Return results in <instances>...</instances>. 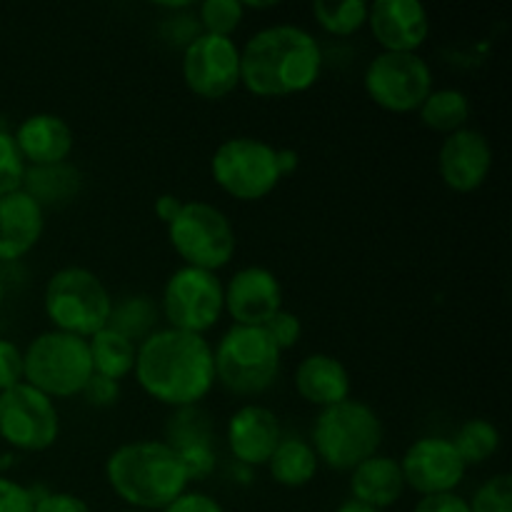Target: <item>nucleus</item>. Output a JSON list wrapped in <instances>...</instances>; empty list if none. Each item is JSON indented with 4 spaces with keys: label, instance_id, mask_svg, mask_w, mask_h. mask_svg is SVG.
Returning a JSON list of instances; mask_svg holds the SVG:
<instances>
[{
    "label": "nucleus",
    "instance_id": "obj_19",
    "mask_svg": "<svg viewBox=\"0 0 512 512\" xmlns=\"http://www.w3.org/2000/svg\"><path fill=\"white\" fill-rule=\"evenodd\" d=\"M25 165L68 163L75 148L73 128L55 113L28 115L13 135Z\"/></svg>",
    "mask_w": 512,
    "mask_h": 512
},
{
    "label": "nucleus",
    "instance_id": "obj_11",
    "mask_svg": "<svg viewBox=\"0 0 512 512\" xmlns=\"http://www.w3.org/2000/svg\"><path fill=\"white\" fill-rule=\"evenodd\" d=\"M163 315L173 330L205 335L225 313V285L208 270H175L163 288Z\"/></svg>",
    "mask_w": 512,
    "mask_h": 512
},
{
    "label": "nucleus",
    "instance_id": "obj_24",
    "mask_svg": "<svg viewBox=\"0 0 512 512\" xmlns=\"http://www.w3.org/2000/svg\"><path fill=\"white\" fill-rule=\"evenodd\" d=\"M318 455L313 445L303 438H285L278 443L275 453L270 455L268 470L273 480L283 488H305L318 475Z\"/></svg>",
    "mask_w": 512,
    "mask_h": 512
},
{
    "label": "nucleus",
    "instance_id": "obj_5",
    "mask_svg": "<svg viewBox=\"0 0 512 512\" xmlns=\"http://www.w3.org/2000/svg\"><path fill=\"white\" fill-rule=\"evenodd\" d=\"M283 353L275 348L265 328L233 325L225 330L213 350L215 383L238 398H255L275 385L283 365Z\"/></svg>",
    "mask_w": 512,
    "mask_h": 512
},
{
    "label": "nucleus",
    "instance_id": "obj_6",
    "mask_svg": "<svg viewBox=\"0 0 512 512\" xmlns=\"http://www.w3.org/2000/svg\"><path fill=\"white\" fill-rule=\"evenodd\" d=\"M43 305L55 330L88 340L108 328L113 298L93 270L63 268L50 275Z\"/></svg>",
    "mask_w": 512,
    "mask_h": 512
},
{
    "label": "nucleus",
    "instance_id": "obj_18",
    "mask_svg": "<svg viewBox=\"0 0 512 512\" xmlns=\"http://www.w3.org/2000/svg\"><path fill=\"white\" fill-rule=\"evenodd\" d=\"M225 440L233 458L243 468H260V465H268L270 455L283 440V430L273 410L250 403L230 415Z\"/></svg>",
    "mask_w": 512,
    "mask_h": 512
},
{
    "label": "nucleus",
    "instance_id": "obj_42",
    "mask_svg": "<svg viewBox=\"0 0 512 512\" xmlns=\"http://www.w3.org/2000/svg\"><path fill=\"white\" fill-rule=\"evenodd\" d=\"M180 210H183V200H180L178 195L163 193L158 200H155V215H158V220H163L165 225L173 223V220L180 215Z\"/></svg>",
    "mask_w": 512,
    "mask_h": 512
},
{
    "label": "nucleus",
    "instance_id": "obj_30",
    "mask_svg": "<svg viewBox=\"0 0 512 512\" xmlns=\"http://www.w3.org/2000/svg\"><path fill=\"white\" fill-rule=\"evenodd\" d=\"M245 18V8L240 0H205L200 5V33L233 38Z\"/></svg>",
    "mask_w": 512,
    "mask_h": 512
},
{
    "label": "nucleus",
    "instance_id": "obj_28",
    "mask_svg": "<svg viewBox=\"0 0 512 512\" xmlns=\"http://www.w3.org/2000/svg\"><path fill=\"white\" fill-rule=\"evenodd\" d=\"M453 445L465 465H483L500 450V430L490 420L473 418L460 425Z\"/></svg>",
    "mask_w": 512,
    "mask_h": 512
},
{
    "label": "nucleus",
    "instance_id": "obj_12",
    "mask_svg": "<svg viewBox=\"0 0 512 512\" xmlns=\"http://www.w3.org/2000/svg\"><path fill=\"white\" fill-rule=\"evenodd\" d=\"M60 435V415L53 400L20 383L0 393V438L23 453H43Z\"/></svg>",
    "mask_w": 512,
    "mask_h": 512
},
{
    "label": "nucleus",
    "instance_id": "obj_26",
    "mask_svg": "<svg viewBox=\"0 0 512 512\" xmlns=\"http://www.w3.org/2000/svg\"><path fill=\"white\" fill-rule=\"evenodd\" d=\"M420 120L425 128L435 130V133H458V130L468 128L470 120V100L463 90L455 88H440L425 98L420 105Z\"/></svg>",
    "mask_w": 512,
    "mask_h": 512
},
{
    "label": "nucleus",
    "instance_id": "obj_16",
    "mask_svg": "<svg viewBox=\"0 0 512 512\" xmlns=\"http://www.w3.org/2000/svg\"><path fill=\"white\" fill-rule=\"evenodd\" d=\"M365 25L383 53H418L430 35V15L418 0H375Z\"/></svg>",
    "mask_w": 512,
    "mask_h": 512
},
{
    "label": "nucleus",
    "instance_id": "obj_47",
    "mask_svg": "<svg viewBox=\"0 0 512 512\" xmlns=\"http://www.w3.org/2000/svg\"><path fill=\"white\" fill-rule=\"evenodd\" d=\"M125 512H143V510H125Z\"/></svg>",
    "mask_w": 512,
    "mask_h": 512
},
{
    "label": "nucleus",
    "instance_id": "obj_23",
    "mask_svg": "<svg viewBox=\"0 0 512 512\" xmlns=\"http://www.w3.org/2000/svg\"><path fill=\"white\" fill-rule=\"evenodd\" d=\"M20 190L28 193L43 210L73 203L83 190V173L70 163L25 165Z\"/></svg>",
    "mask_w": 512,
    "mask_h": 512
},
{
    "label": "nucleus",
    "instance_id": "obj_15",
    "mask_svg": "<svg viewBox=\"0 0 512 512\" xmlns=\"http://www.w3.org/2000/svg\"><path fill=\"white\" fill-rule=\"evenodd\" d=\"M278 310H283V288L273 270L248 265L225 285V313L233 325L263 328Z\"/></svg>",
    "mask_w": 512,
    "mask_h": 512
},
{
    "label": "nucleus",
    "instance_id": "obj_13",
    "mask_svg": "<svg viewBox=\"0 0 512 512\" xmlns=\"http://www.w3.org/2000/svg\"><path fill=\"white\" fill-rule=\"evenodd\" d=\"M183 80L203 100H223L240 85V48L233 38L198 33L183 50Z\"/></svg>",
    "mask_w": 512,
    "mask_h": 512
},
{
    "label": "nucleus",
    "instance_id": "obj_17",
    "mask_svg": "<svg viewBox=\"0 0 512 512\" xmlns=\"http://www.w3.org/2000/svg\"><path fill=\"white\" fill-rule=\"evenodd\" d=\"M440 178L455 193H475L493 170V145L480 130L463 128L443 140L438 153Z\"/></svg>",
    "mask_w": 512,
    "mask_h": 512
},
{
    "label": "nucleus",
    "instance_id": "obj_25",
    "mask_svg": "<svg viewBox=\"0 0 512 512\" xmlns=\"http://www.w3.org/2000/svg\"><path fill=\"white\" fill-rule=\"evenodd\" d=\"M88 348L95 375H103V378L120 383V380L133 373L138 345L125 338V335H120L118 330L103 328L93 338H88Z\"/></svg>",
    "mask_w": 512,
    "mask_h": 512
},
{
    "label": "nucleus",
    "instance_id": "obj_3",
    "mask_svg": "<svg viewBox=\"0 0 512 512\" xmlns=\"http://www.w3.org/2000/svg\"><path fill=\"white\" fill-rule=\"evenodd\" d=\"M105 478L130 510L163 512L188 490L178 453L165 440H135L110 453Z\"/></svg>",
    "mask_w": 512,
    "mask_h": 512
},
{
    "label": "nucleus",
    "instance_id": "obj_45",
    "mask_svg": "<svg viewBox=\"0 0 512 512\" xmlns=\"http://www.w3.org/2000/svg\"><path fill=\"white\" fill-rule=\"evenodd\" d=\"M13 463H15V455H10V453L0 455V475H3V470H8Z\"/></svg>",
    "mask_w": 512,
    "mask_h": 512
},
{
    "label": "nucleus",
    "instance_id": "obj_22",
    "mask_svg": "<svg viewBox=\"0 0 512 512\" xmlns=\"http://www.w3.org/2000/svg\"><path fill=\"white\" fill-rule=\"evenodd\" d=\"M405 480L400 460L390 455H373L350 470V495L355 503H363L375 510H388L403 498Z\"/></svg>",
    "mask_w": 512,
    "mask_h": 512
},
{
    "label": "nucleus",
    "instance_id": "obj_39",
    "mask_svg": "<svg viewBox=\"0 0 512 512\" xmlns=\"http://www.w3.org/2000/svg\"><path fill=\"white\" fill-rule=\"evenodd\" d=\"M163 512H225L223 505L208 493H200V490H185L178 500L168 505Z\"/></svg>",
    "mask_w": 512,
    "mask_h": 512
},
{
    "label": "nucleus",
    "instance_id": "obj_31",
    "mask_svg": "<svg viewBox=\"0 0 512 512\" xmlns=\"http://www.w3.org/2000/svg\"><path fill=\"white\" fill-rule=\"evenodd\" d=\"M165 443L173 450L193 443H213V430H210L208 415L200 413L198 408L178 410V415L170 418L168 440Z\"/></svg>",
    "mask_w": 512,
    "mask_h": 512
},
{
    "label": "nucleus",
    "instance_id": "obj_14",
    "mask_svg": "<svg viewBox=\"0 0 512 512\" xmlns=\"http://www.w3.org/2000/svg\"><path fill=\"white\" fill-rule=\"evenodd\" d=\"M400 470H403L405 488L415 490L420 498H428V495L455 493L465 480L468 465L458 455L453 440L430 435L415 440L405 450L400 458Z\"/></svg>",
    "mask_w": 512,
    "mask_h": 512
},
{
    "label": "nucleus",
    "instance_id": "obj_44",
    "mask_svg": "<svg viewBox=\"0 0 512 512\" xmlns=\"http://www.w3.org/2000/svg\"><path fill=\"white\" fill-rule=\"evenodd\" d=\"M335 512H385V510H375V508H368V505H363V503H355V500H345V503L340 505Z\"/></svg>",
    "mask_w": 512,
    "mask_h": 512
},
{
    "label": "nucleus",
    "instance_id": "obj_4",
    "mask_svg": "<svg viewBox=\"0 0 512 512\" xmlns=\"http://www.w3.org/2000/svg\"><path fill=\"white\" fill-rule=\"evenodd\" d=\"M383 420L363 400H343L320 410L313 423V450L325 468L350 473L383 445Z\"/></svg>",
    "mask_w": 512,
    "mask_h": 512
},
{
    "label": "nucleus",
    "instance_id": "obj_7",
    "mask_svg": "<svg viewBox=\"0 0 512 512\" xmlns=\"http://www.w3.org/2000/svg\"><path fill=\"white\" fill-rule=\"evenodd\" d=\"M93 375L88 340L78 335L48 330L40 333L23 353V383L40 390L50 400L83 393Z\"/></svg>",
    "mask_w": 512,
    "mask_h": 512
},
{
    "label": "nucleus",
    "instance_id": "obj_34",
    "mask_svg": "<svg viewBox=\"0 0 512 512\" xmlns=\"http://www.w3.org/2000/svg\"><path fill=\"white\" fill-rule=\"evenodd\" d=\"M183 463L185 475H188V483L190 480H208L213 475L215 463V450L213 443H193V445H183V448L175 450Z\"/></svg>",
    "mask_w": 512,
    "mask_h": 512
},
{
    "label": "nucleus",
    "instance_id": "obj_21",
    "mask_svg": "<svg viewBox=\"0 0 512 512\" xmlns=\"http://www.w3.org/2000/svg\"><path fill=\"white\" fill-rule=\"evenodd\" d=\"M295 390L305 403L325 410L350 398V373L333 355L313 353L295 368Z\"/></svg>",
    "mask_w": 512,
    "mask_h": 512
},
{
    "label": "nucleus",
    "instance_id": "obj_8",
    "mask_svg": "<svg viewBox=\"0 0 512 512\" xmlns=\"http://www.w3.org/2000/svg\"><path fill=\"white\" fill-rule=\"evenodd\" d=\"M168 238L185 265L208 273L225 268L238 245L228 215L203 200L183 203L178 218L168 225Z\"/></svg>",
    "mask_w": 512,
    "mask_h": 512
},
{
    "label": "nucleus",
    "instance_id": "obj_10",
    "mask_svg": "<svg viewBox=\"0 0 512 512\" xmlns=\"http://www.w3.org/2000/svg\"><path fill=\"white\" fill-rule=\"evenodd\" d=\"M363 85L378 108L405 115L433 93V70L418 53H380L365 68Z\"/></svg>",
    "mask_w": 512,
    "mask_h": 512
},
{
    "label": "nucleus",
    "instance_id": "obj_37",
    "mask_svg": "<svg viewBox=\"0 0 512 512\" xmlns=\"http://www.w3.org/2000/svg\"><path fill=\"white\" fill-rule=\"evenodd\" d=\"M80 395H83L85 403L93 405V408H110V405H115L120 400V383L118 380H110L93 373Z\"/></svg>",
    "mask_w": 512,
    "mask_h": 512
},
{
    "label": "nucleus",
    "instance_id": "obj_27",
    "mask_svg": "<svg viewBox=\"0 0 512 512\" xmlns=\"http://www.w3.org/2000/svg\"><path fill=\"white\" fill-rule=\"evenodd\" d=\"M155 323H158V308L148 295H128L120 303H113L110 310L108 328L118 330L133 343H143L150 333H155Z\"/></svg>",
    "mask_w": 512,
    "mask_h": 512
},
{
    "label": "nucleus",
    "instance_id": "obj_32",
    "mask_svg": "<svg viewBox=\"0 0 512 512\" xmlns=\"http://www.w3.org/2000/svg\"><path fill=\"white\" fill-rule=\"evenodd\" d=\"M468 503L470 512H512V478L508 473L493 475L475 490Z\"/></svg>",
    "mask_w": 512,
    "mask_h": 512
},
{
    "label": "nucleus",
    "instance_id": "obj_9",
    "mask_svg": "<svg viewBox=\"0 0 512 512\" xmlns=\"http://www.w3.org/2000/svg\"><path fill=\"white\" fill-rule=\"evenodd\" d=\"M275 150L258 138H230L215 148L210 173L218 188L230 198L253 203L278 188L280 178Z\"/></svg>",
    "mask_w": 512,
    "mask_h": 512
},
{
    "label": "nucleus",
    "instance_id": "obj_33",
    "mask_svg": "<svg viewBox=\"0 0 512 512\" xmlns=\"http://www.w3.org/2000/svg\"><path fill=\"white\" fill-rule=\"evenodd\" d=\"M25 173V160L15 145L13 135L0 130V198L13 190H20Z\"/></svg>",
    "mask_w": 512,
    "mask_h": 512
},
{
    "label": "nucleus",
    "instance_id": "obj_20",
    "mask_svg": "<svg viewBox=\"0 0 512 512\" xmlns=\"http://www.w3.org/2000/svg\"><path fill=\"white\" fill-rule=\"evenodd\" d=\"M45 230V210L23 190L0 198V260H18L38 245Z\"/></svg>",
    "mask_w": 512,
    "mask_h": 512
},
{
    "label": "nucleus",
    "instance_id": "obj_43",
    "mask_svg": "<svg viewBox=\"0 0 512 512\" xmlns=\"http://www.w3.org/2000/svg\"><path fill=\"white\" fill-rule=\"evenodd\" d=\"M275 163H278L280 178H285V175H293L298 170L300 155L293 148H280L275 150Z\"/></svg>",
    "mask_w": 512,
    "mask_h": 512
},
{
    "label": "nucleus",
    "instance_id": "obj_38",
    "mask_svg": "<svg viewBox=\"0 0 512 512\" xmlns=\"http://www.w3.org/2000/svg\"><path fill=\"white\" fill-rule=\"evenodd\" d=\"M33 505L25 485L0 475V512H33Z\"/></svg>",
    "mask_w": 512,
    "mask_h": 512
},
{
    "label": "nucleus",
    "instance_id": "obj_2",
    "mask_svg": "<svg viewBox=\"0 0 512 512\" xmlns=\"http://www.w3.org/2000/svg\"><path fill=\"white\" fill-rule=\"evenodd\" d=\"M323 70V50L298 25L258 30L240 50V85L258 98H288L313 88Z\"/></svg>",
    "mask_w": 512,
    "mask_h": 512
},
{
    "label": "nucleus",
    "instance_id": "obj_35",
    "mask_svg": "<svg viewBox=\"0 0 512 512\" xmlns=\"http://www.w3.org/2000/svg\"><path fill=\"white\" fill-rule=\"evenodd\" d=\"M263 328H265V333L270 335V340H273L275 348H278L280 353L295 348L300 340V335H303V323H300L298 315L290 313V310H278V313H275L273 318L263 325Z\"/></svg>",
    "mask_w": 512,
    "mask_h": 512
},
{
    "label": "nucleus",
    "instance_id": "obj_46",
    "mask_svg": "<svg viewBox=\"0 0 512 512\" xmlns=\"http://www.w3.org/2000/svg\"><path fill=\"white\" fill-rule=\"evenodd\" d=\"M3 298H5V285L3 280H0V305H3Z\"/></svg>",
    "mask_w": 512,
    "mask_h": 512
},
{
    "label": "nucleus",
    "instance_id": "obj_29",
    "mask_svg": "<svg viewBox=\"0 0 512 512\" xmlns=\"http://www.w3.org/2000/svg\"><path fill=\"white\" fill-rule=\"evenodd\" d=\"M313 18L328 35L348 38L358 33L368 23V3L363 0H345V3H328V0H315Z\"/></svg>",
    "mask_w": 512,
    "mask_h": 512
},
{
    "label": "nucleus",
    "instance_id": "obj_36",
    "mask_svg": "<svg viewBox=\"0 0 512 512\" xmlns=\"http://www.w3.org/2000/svg\"><path fill=\"white\" fill-rule=\"evenodd\" d=\"M23 383V350L0 338V393Z\"/></svg>",
    "mask_w": 512,
    "mask_h": 512
},
{
    "label": "nucleus",
    "instance_id": "obj_1",
    "mask_svg": "<svg viewBox=\"0 0 512 512\" xmlns=\"http://www.w3.org/2000/svg\"><path fill=\"white\" fill-rule=\"evenodd\" d=\"M135 380L145 395L168 408H195L215 385L213 345L205 335L155 330L138 345Z\"/></svg>",
    "mask_w": 512,
    "mask_h": 512
},
{
    "label": "nucleus",
    "instance_id": "obj_41",
    "mask_svg": "<svg viewBox=\"0 0 512 512\" xmlns=\"http://www.w3.org/2000/svg\"><path fill=\"white\" fill-rule=\"evenodd\" d=\"M413 512H470V503L458 493L428 495L418 500Z\"/></svg>",
    "mask_w": 512,
    "mask_h": 512
},
{
    "label": "nucleus",
    "instance_id": "obj_40",
    "mask_svg": "<svg viewBox=\"0 0 512 512\" xmlns=\"http://www.w3.org/2000/svg\"><path fill=\"white\" fill-rule=\"evenodd\" d=\"M33 512H93L83 498L73 493H53L50 490L45 498L33 505Z\"/></svg>",
    "mask_w": 512,
    "mask_h": 512
}]
</instances>
